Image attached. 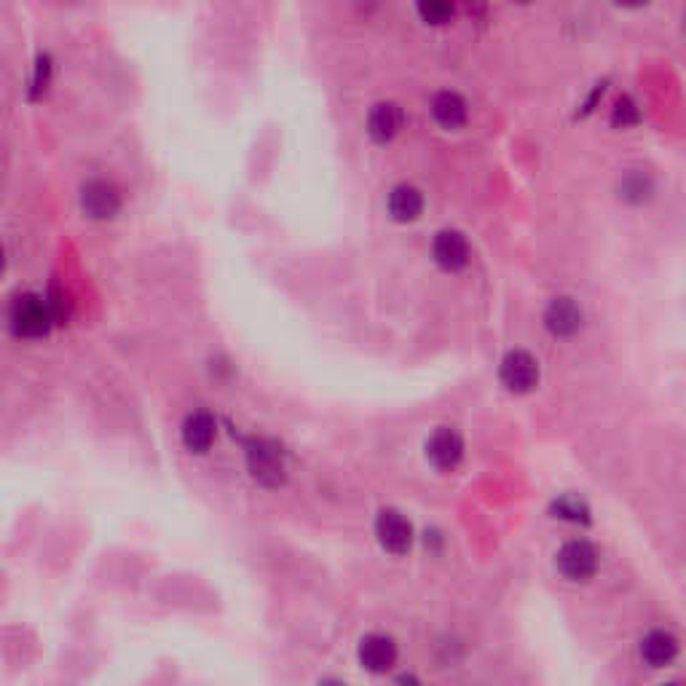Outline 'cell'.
<instances>
[{
  "instance_id": "6da1fadb",
  "label": "cell",
  "mask_w": 686,
  "mask_h": 686,
  "mask_svg": "<svg viewBox=\"0 0 686 686\" xmlns=\"http://www.w3.org/2000/svg\"><path fill=\"white\" fill-rule=\"evenodd\" d=\"M244 456H247V469H250V475L258 480L260 486L277 488L285 483V453H282V448H279L274 440H268V437H252L250 443L244 445Z\"/></svg>"
},
{
  "instance_id": "7a4b0ae2",
  "label": "cell",
  "mask_w": 686,
  "mask_h": 686,
  "mask_svg": "<svg viewBox=\"0 0 686 686\" xmlns=\"http://www.w3.org/2000/svg\"><path fill=\"white\" fill-rule=\"evenodd\" d=\"M555 569L566 582L582 585V582H590L601 569V553L590 539L577 536V539L561 544V550L555 553Z\"/></svg>"
},
{
  "instance_id": "3957f363",
  "label": "cell",
  "mask_w": 686,
  "mask_h": 686,
  "mask_svg": "<svg viewBox=\"0 0 686 686\" xmlns=\"http://www.w3.org/2000/svg\"><path fill=\"white\" fill-rule=\"evenodd\" d=\"M54 314L46 298L35 293L17 295L9 306V325L19 338H41L49 333Z\"/></svg>"
},
{
  "instance_id": "277c9868",
  "label": "cell",
  "mask_w": 686,
  "mask_h": 686,
  "mask_svg": "<svg viewBox=\"0 0 686 686\" xmlns=\"http://www.w3.org/2000/svg\"><path fill=\"white\" fill-rule=\"evenodd\" d=\"M636 652L649 670H670L681 660L684 644L670 628H652L638 638Z\"/></svg>"
},
{
  "instance_id": "5b68a950",
  "label": "cell",
  "mask_w": 686,
  "mask_h": 686,
  "mask_svg": "<svg viewBox=\"0 0 686 686\" xmlns=\"http://www.w3.org/2000/svg\"><path fill=\"white\" fill-rule=\"evenodd\" d=\"M539 362L526 349H515V352L504 354L502 365H499V381L507 392L512 394H528L534 392L539 384Z\"/></svg>"
},
{
  "instance_id": "8992f818",
  "label": "cell",
  "mask_w": 686,
  "mask_h": 686,
  "mask_svg": "<svg viewBox=\"0 0 686 686\" xmlns=\"http://www.w3.org/2000/svg\"><path fill=\"white\" fill-rule=\"evenodd\" d=\"M424 453H427V461L437 469V472H453V469H459V464L464 461L467 445H464V437H461L459 429L437 427L435 432L427 437Z\"/></svg>"
},
{
  "instance_id": "52a82bcc",
  "label": "cell",
  "mask_w": 686,
  "mask_h": 686,
  "mask_svg": "<svg viewBox=\"0 0 686 686\" xmlns=\"http://www.w3.org/2000/svg\"><path fill=\"white\" fill-rule=\"evenodd\" d=\"M376 539L389 555H405L413 544V526L400 510L386 507L376 515Z\"/></svg>"
},
{
  "instance_id": "ba28073f",
  "label": "cell",
  "mask_w": 686,
  "mask_h": 686,
  "mask_svg": "<svg viewBox=\"0 0 686 686\" xmlns=\"http://www.w3.org/2000/svg\"><path fill=\"white\" fill-rule=\"evenodd\" d=\"M81 210L92 220H110L121 210V193L105 177H92L81 185Z\"/></svg>"
},
{
  "instance_id": "9c48e42d",
  "label": "cell",
  "mask_w": 686,
  "mask_h": 686,
  "mask_svg": "<svg viewBox=\"0 0 686 686\" xmlns=\"http://www.w3.org/2000/svg\"><path fill=\"white\" fill-rule=\"evenodd\" d=\"M357 657H360L362 668L370 670V673H386L400 660V649H397V641L392 636L368 633L357 646Z\"/></svg>"
},
{
  "instance_id": "30bf717a",
  "label": "cell",
  "mask_w": 686,
  "mask_h": 686,
  "mask_svg": "<svg viewBox=\"0 0 686 686\" xmlns=\"http://www.w3.org/2000/svg\"><path fill=\"white\" fill-rule=\"evenodd\" d=\"M582 322H585V314L579 309V303L569 295H558L544 309V327L553 335H558V338H571L574 333H579Z\"/></svg>"
},
{
  "instance_id": "8fae6325",
  "label": "cell",
  "mask_w": 686,
  "mask_h": 686,
  "mask_svg": "<svg viewBox=\"0 0 686 686\" xmlns=\"http://www.w3.org/2000/svg\"><path fill=\"white\" fill-rule=\"evenodd\" d=\"M432 258L445 271H461L472 258V247L461 231H440L432 242Z\"/></svg>"
},
{
  "instance_id": "7c38bea8",
  "label": "cell",
  "mask_w": 686,
  "mask_h": 686,
  "mask_svg": "<svg viewBox=\"0 0 686 686\" xmlns=\"http://www.w3.org/2000/svg\"><path fill=\"white\" fill-rule=\"evenodd\" d=\"M218 424L207 410H193L191 416L183 421V443L191 453H207L215 443Z\"/></svg>"
},
{
  "instance_id": "4fadbf2b",
  "label": "cell",
  "mask_w": 686,
  "mask_h": 686,
  "mask_svg": "<svg viewBox=\"0 0 686 686\" xmlns=\"http://www.w3.org/2000/svg\"><path fill=\"white\" fill-rule=\"evenodd\" d=\"M405 124V113L397 102H378L368 113V134L376 143H389Z\"/></svg>"
},
{
  "instance_id": "5bb4252c",
  "label": "cell",
  "mask_w": 686,
  "mask_h": 686,
  "mask_svg": "<svg viewBox=\"0 0 686 686\" xmlns=\"http://www.w3.org/2000/svg\"><path fill=\"white\" fill-rule=\"evenodd\" d=\"M386 207H389V215H392L394 220L410 223V220L419 218L421 210H424V193L410 183L394 185L392 193H389V201H386Z\"/></svg>"
},
{
  "instance_id": "9a60e30c",
  "label": "cell",
  "mask_w": 686,
  "mask_h": 686,
  "mask_svg": "<svg viewBox=\"0 0 686 686\" xmlns=\"http://www.w3.org/2000/svg\"><path fill=\"white\" fill-rule=\"evenodd\" d=\"M432 116H435L437 124L445 126V129H459V126L467 124V100H464L459 92H451V89L437 92L435 97H432Z\"/></svg>"
},
{
  "instance_id": "2e32d148",
  "label": "cell",
  "mask_w": 686,
  "mask_h": 686,
  "mask_svg": "<svg viewBox=\"0 0 686 686\" xmlns=\"http://www.w3.org/2000/svg\"><path fill=\"white\" fill-rule=\"evenodd\" d=\"M550 512H553V518L563 520V523H574V526H587L590 523V504L577 494H563L553 499Z\"/></svg>"
},
{
  "instance_id": "e0dca14e",
  "label": "cell",
  "mask_w": 686,
  "mask_h": 686,
  "mask_svg": "<svg viewBox=\"0 0 686 686\" xmlns=\"http://www.w3.org/2000/svg\"><path fill=\"white\" fill-rule=\"evenodd\" d=\"M652 191L654 183L646 172H628L620 180V199H625L628 204H641L652 196Z\"/></svg>"
},
{
  "instance_id": "ac0fdd59",
  "label": "cell",
  "mask_w": 686,
  "mask_h": 686,
  "mask_svg": "<svg viewBox=\"0 0 686 686\" xmlns=\"http://www.w3.org/2000/svg\"><path fill=\"white\" fill-rule=\"evenodd\" d=\"M419 17L429 25H445L448 19L453 17V6L451 3H443V0H427V3H419L416 6Z\"/></svg>"
},
{
  "instance_id": "d6986e66",
  "label": "cell",
  "mask_w": 686,
  "mask_h": 686,
  "mask_svg": "<svg viewBox=\"0 0 686 686\" xmlns=\"http://www.w3.org/2000/svg\"><path fill=\"white\" fill-rule=\"evenodd\" d=\"M638 118H641L638 105L630 100V97H620L617 105H614V110H611V121H614L617 126H633V124H638Z\"/></svg>"
},
{
  "instance_id": "ffe728a7",
  "label": "cell",
  "mask_w": 686,
  "mask_h": 686,
  "mask_svg": "<svg viewBox=\"0 0 686 686\" xmlns=\"http://www.w3.org/2000/svg\"><path fill=\"white\" fill-rule=\"evenodd\" d=\"M51 78V62L49 57H38V62H35V78H33V94H38L41 89H46V84H49Z\"/></svg>"
},
{
  "instance_id": "44dd1931",
  "label": "cell",
  "mask_w": 686,
  "mask_h": 686,
  "mask_svg": "<svg viewBox=\"0 0 686 686\" xmlns=\"http://www.w3.org/2000/svg\"><path fill=\"white\" fill-rule=\"evenodd\" d=\"M657 686H686L681 678H665V681H660Z\"/></svg>"
},
{
  "instance_id": "7402d4cb",
  "label": "cell",
  "mask_w": 686,
  "mask_h": 686,
  "mask_svg": "<svg viewBox=\"0 0 686 686\" xmlns=\"http://www.w3.org/2000/svg\"><path fill=\"white\" fill-rule=\"evenodd\" d=\"M319 686H346V684L338 681V678H325V681H319Z\"/></svg>"
},
{
  "instance_id": "603a6c76",
  "label": "cell",
  "mask_w": 686,
  "mask_h": 686,
  "mask_svg": "<svg viewBox=\"0 0 686 686\" xmlns=\"http://www.w3.org/2000/svg\"><path fill=\"white\" fill-rule=\"evenodd\" d=\"M684 27H686V17H684Z\"/></svg>"
}]
</instances>
